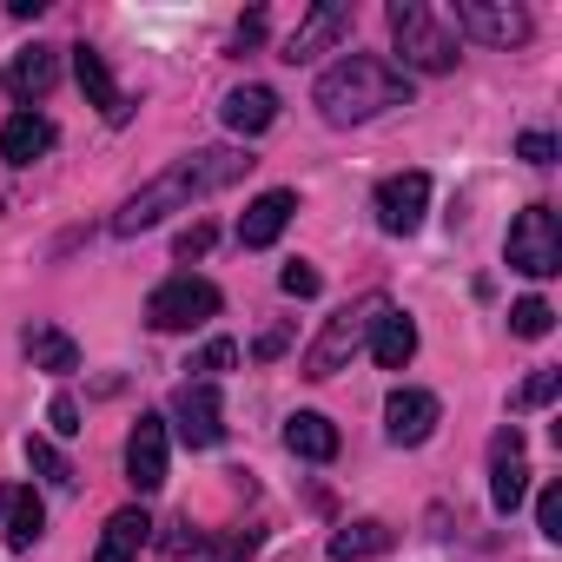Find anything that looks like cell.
<instances>
[{"instance_id": "obj_6", "label": "cell", "mask_w": 562, "mask_h": 562, "mask_svg": "<svg viewBox=\"0 0 562 562\" xmlns=\"http://www.w3.org/2000/svg\"><path fill=\"white\" fill-rule=\"evenodd\" d=\"M503 258L522 278H555L562 271V225H555V212L549 205H522L509 238H503Z\"/></svg>"}, {"instance_id": "obj_3", "label": "cell", "mask_w": 562, "mask_h": 562, "mask_svg": "<svg viewBox=\"0 0 562 562\" xmlns=\"http://www.w3.org/2000/svg\"><path fill=\"white\" fill-rule=\"evenodd\" d=\"M391 41L404 54V74H450L463 60L457 27L437 8H424V0H391Z\"/></svg>"}, {"instance_id": "obj_35", "label": "cell", "mask_w": 562, "mask_h": 562, "mask_svg": "<svg viewBox=\"0 0 562 562\" xmlns=\"http://www.w3.org/2000/svg\"><path fill=\"white\" fill-rule=\"evenodd\" d=\"M265 41V14H245V27H238V47H258Z\"/></svg>"}, {"instance_id": "obj_24", "label": "cell", "mask_w": 562, "mask_h": 562, "mask_svg": "<svg viewBox=\"0 0 562 562\" xmlns=\"http://www.w3.org/2000/svg\"><path fill=\"white\" fill-rule=\"evenodd\" d=\"M27 358H34V371H54V378L80 371V345L60 325H27Z\"/></svg>"}, {"instance_id": "obj_29", "label": "cell", "mask_w": 562, "mask_h": 562, "mask_svg": "<svg viewBox=\"0 0 562 562\" xmlns=\"http://www.w3.org/2000/svg\"><path fill=\"white\" fill-rule=\"evenodd\" d=\"M536 529H542L549 542H562V490H555V483L536 496Z\"/></svg>"}, {"instance_id": "obj_7", "label": "cell", "mask_w": 562, "mask_h": 562, "mask_svg": "<svg viewBox=\"0 0 562 562\" xmlns=\"http://www.w3.org/2000/svg\"><path fill=\"white\" fill-rule=\"evenodd\" d=\"M529 8L516 0H457V34L483 41V47H522L529 41Z\"/></svg>"}, {"instance_id": "obj_33", "label": "cell", "mask_w": 562, "mask_h": 562, "mask_svg": "<svg viewBox=\"0 0 562 562\" xmlns=\"http://www.w3.org/2000/svg\"><path fill=\"white\" fill-rule=\"evenodd\" d=\"M179 258H205L212 251V225H192V232H179V245H172Z\"/></svg>"}, {"instance_id": "obj_32", "label": "cell", "mask_w": 562, "mask_h": 562, "mask_svg": "<svg viewBox=\"0 0 562 562\" xmlns=\"http://www.w3.org/2000/svg\"><path fill=\"white\" fill-rule=\"evenodd\" d=\"M516 153H522L529 166H549V159H555V139H549V133H522V146H516Z\"/></svg>"}, {"instance_id": "obj_9", "label": "cell", "mask_w": 562, "mask_h": 562, "mask_svg": "<svg viewBox=\"0 0 562 562\" xmlns=\"http://www.w3.org/2000/svg\"><path fill=\"white\" fill-rule=\"evenodd\" d=\"M166 424H179V437L192 443V450H212V443H225V404H218V384H179L172 391V417Z\"/></svg>"}, {"instance_id": "obj_2", "label": "cell", "mask_w": 562, "mask_h": 562, "mask_svg": "<svg viewBox=\"0 0 562 562\" xmlns=\"http://www.w3.org/2000/svg\"><path fill=\"white\" fill-rule=\"evenodd\" d=\"M312 106L325 113V126H364L391 106H411V74L384 54H345L318 74Z\"/></svg>"}, {"instance_id": "obj_28", "label": "cell", "mask_w": 562, "mask_h": 562, "mask_svg": "<svg viewBox=\"0 0 562 562\" xmlns=\"http://www.w3.org/2000/svg\"><path fill=\"white\" fill-rule=\"evenodd\" d=\"M278 285H285V299H318V285H325V278H318V265L292 258L285 271H278Z\"/></svg>"}, {"instance_id": "obj_31", "label": "cell", "mask_w": 562, "mask_h": 562, "mask_svg": "<svg viewBox=\"0 0 562 562\" xmlns=\"http://www.w3.org/2000/svg\"><path fill=\"white\" fill-rule=\"evenodd\" d=\"M555 384H562V371H536V378L516 391V404H522V411H536V404H549V397H555Z\"/></svg>"}, {"instance_id": "obj_19", "label": "cell", "mask_w": 562, "mask_h": 562, "mask_svg": "<svg viewBox=\"0 0 562 562\" xmlns=\"http://www.w3.org/2000/svg\"><path fill=\"white\" fill-rule=\"evenodd\" d=\"M54 153V120L47 113H14L8 126H0V159L8 166H34Z\"/></svg>"}, {"instance_id": "obj_11", "label": "cell", "mask_w": 562, "mask_h": 562, "mask_svg": "<svg viewBox=\"0 0 562 562\" xmlns=\"http://www.w3.org/2000/svg\"><path fill=\"white\" fill-rule=\"evenodd\" d=\"M166 450H172L166 417H139L133 437H126V483H133L139 496H153V490L166 483Z\"/></svg>"}, {"instance_id": "obj_22", "label": "cell", "mask_w": 562, "mask_h": 562, "mask_svg": "<svg viewBox=\"0 0 562 562\" xmlns=\"http://www.w3.org/2000/svg\"><path fill=\"white\" fill-rule=\"evenodd\" d=\"M371 358H378L384 371H404V364L417 358V325H411L397 305H391V312L371 325Z\"/></svg>"}, {"instance_id": "obj_8", "label": "cell", "mask_w": 562, "mask_h": 562, "mask_svg": "<svg viewBox=\"0 0 562 562\" xmlns=\"http://www.w3.org/2000/svg\"><path fill=\"white\" fill-rule=\"evenodd\" d=\"M371 212H378V225H384L391 238H411V232L424 225V212H430V179H424V172H391V179L371 192Z\"/></svg>"}, {"instance_id": "obj_4", "label": "cell", "mask_w": 562, "mask_h": 562, "mask_svg": "<svg viewBox=\"0 0 562 562\" xmlns=\"http://www.w3.org/2000/svg\"><path fill=\"white\" fill-rule=\"evenodd\" d=\"M384 312H391V299H384V292H371V299H358V305L331 312V318H325V331H318V345L305 351V378H318V384H325V378H338V371L371 345V325H378Z\"/></svg>"}, {"instance_id": "obj_26", "label": "cell", "mask_w": 562, "mask_h": 562, "mask_svg": "<svg viewBox=\"0 0 562 562\" xmlns=\"http://www.w3.org/2000/svg\"><path fill=\"white\" fill-rule=\"evenodd\" d=\"M27 463H34V470H41L54 490H74V483H80V476H74V463H67V457H60L47 437H27Z\"/></svg>"}, {"instance_id": "obj_34", "label": "cell", "mask_w": 562, "mask_h": 562, "mask_svg": "<svg viewBox=\"0 0 562 562\" xmlns=\"http://www.w3.org/2000/svg\"><path fill=\"white\" fill-rule=\"evenodd\" d=\"M251 549H258V536H251V529H238V536H225V542L212 549V562H238V555H251Z\"/></svg>"}, {"instance_id": "obj_17", "label": "cell", "mask_w": 562, "mask_h": 562, "mask_svg": "<svg viewBox=\"0 0 562 562\" xmlns=\"http://www.w3.org/2000/svg\"><path fill=\"white\" fill-rule=\"evenodd\" d=\"M218 120H225V133L258 139V133L278 120V93H271V87H232V93L218 100Z\"/></svg>"}, {"instance_id": "obj_5", "label": "cell", "mask_w": 562, "mask_h": 562, "mask_svg": "<svg viewBox=\"0 0 562 562\" xmlns=\"http://www.w3.org/2000/svg\"><path fill=\"white\" fill-rule=\"evenodd\" d=\"M218 318V285L212 278H192V271H172L166 285H153V299H146V325L153 331H199V325H212Z\"/></svg>"}, {"instance_id": "obj_14", "label": "cell", "mask_w": 562, "mask_h": 562, "mask_svg": "<svg viewBox=\"0 0 562 562\" xmlns=\"http://www.w3.org/2000/svg\"><path fill=\"white\" fill-rule=\"evenodd\" d=\"M74 80H80L87 106H100V113H106V126H126V120H133V100L120 93V80H113L106 54H93V47H74Z\"/></svg>"}, {"instance_id": "obj_21", "label": "cell", "mask_w": 562, "mask_h": 562, "mask_svg": "<svg viewBox=\"0 0 562 562\" xmlns=\"http://www.w3.org/2000/svg\"><path fill=\"white\" fill-rule=\"evenodd\" d=\"M54 80H60V54H54V47H27V54H14V67H8V93L27 100V106L47 100Z\"/></svg>"}, {"instance_id": "obj_20", "label": "cell", "mask_w": 562, "mask_h": 562, "mask_svg": "<svg viewBox=\"0 0 562 562\" xmlns=\"http://www.w3.org/2000/svg\"><path fill=\"white\" fill-rule=\"evenodd\" d=\"M285 450L305 457V463H331L338 457V424L325 411H292L285 417Z\"/></svg>"}, {"instance_id": "obj_12", "label": "cell", "mask_w": 562, "mask_h": 562, "mask_svg": "<svg viewBox=\"0 0 562 562\" xmlns=\"http://www.w3.org/2000/svg\"><path fill=\"white\" fill-rule=\"evenodd\" d=\"M490 457H496V470H490V503H496V516H516L522 509V496H529V463H522V430L509 424V430H496V443H490Z\"/></svg>"}, {"instance_id": "obj_18", "label": "cell", "mask_w": 562, "mask_h": 562, "mask_svg": "<svg viewBox=\"0 0 562 562\" xmlns=\"http://www.w3.org/2000/svg\"><path fill=\"white\" fill-rule=\"evenodd\" d=\"M153 542V516L139 509V503H126V509H113L106 516V536H100V549H93V562H139V549Z\"/></svg>"}, {"instance_id": "obj_13", "label": "cell", "mask_w": 562, "mask_h": 562, "mask_svg": "<svg viewBox=\"0 0 562 562\" xmlns=\"http://www.w3.org/2000/svg\"><path fill=\"white\" fill-rule=\"evenodd\" d=\"M345 34H351V8H345V0H318V8L299 21V34L285 41V54H278V60H292V67H299V60H318V54L338 47Z\"/></svg>"}, {"instance_id": "obj_27", "label": "cell", "mask_w": 562, "mask_h": 562, "mask_svg": "<svg viewBox=\"0 0 562 562\" xmlns=\"http://www.w3.org/2000/svg\"><path fill=\"white\" fill-rule=\"evenodd\" d=\"M232 364H238V345H232V338H212L186 371H199V384H212V378H218V371H232Z\"/></svg>"}, {"instance_id": "obj_25", "label": "cell", "mask_w": 562, "mask_h": 562, "mask_svg": "<svg viewBox=\"0 0 562 562\" xmlns=\"http://www.w3.org/2000/svg\"><path fill=\"white\" fill-rule=\"evenodd\" d=\"M509 331H516V338H549V331H555L549 299H516V305H509Z\"/></svg>"}, {"instance_id": "obj_23", "label": "cell", "mask_w": 562, "mask_h": 562, "mask_svg": "<svg viewBox=\"0 0 562 562\" xmlns=\"http://www.w3.org/2000/svg\"><path fill=\"white\" fill-rule=\"evenodd\" d=\"M391 542H397V529L364 516V522H345L331 536V562H371V555H391Z\"/></svg>"}, {"instance_id": "obj_1", "label": "cell", "mask_w": 562, "mask_h": 562, "mask_svg": "<svg viewBox=\"0 0 562 562\" xmlns=\"http://www.w3.org/2000/svg\"><path fill=\"white\" fill-rule=\"evenodd\" d=\"M258 159L251 153H232V146H205V153H186L172 172H159L153 186H139L120 212H113V232L120 238H133V232H153L166 212H186L192 199H205V192H225L232 179H245Z\"/></svg>"}, {"instance_id": "obj_10", "label": "cell", "mask_w": 562, "mask_h": 562, "mask_svg": "<svg viewBox=\"0 0 562 562\" xmlns=\"http://www.w3.org/2000/svg\"><path fill=\"white\" fill-rule=\"evenodd\" d=\"M437 417H443V404H437L430 391H411V384H397V391L384 397V437H391L397 450H417V443H430Z\"/></svg>"}, {"instance_id": "obj_30", "label": "cell", "mask_w": 562, "mask_h": 562, "mask_svg": "<svg viewBox=\"0 0 562 562\" xmlns=\"http://www.w3.org/2000/svg\"><path fill=\"white\" fill-rule=\"evenodd\" d=\"M47 424H54V437H80V430H87V424H80V404H74L67 391L47 404Z\"/></svg>"}, {"instance_id": "obj_16", "label": "cell", "mask_w": 562, "mask_h": 562, "mask_svg": "<svg viewBox=\"0 0 562 562\" xmlns=\"http://www.w3.org/2000/svg\"><path fill=\"white\" fill-rule=\"evenodd\" d=\"M0 529H8L14 549H34V542H41V529H47V503L34 496V483H27V490H21V483H0Z\"/></svg>"}, {"instance_id": "obj_15", "label": "cell", "mask_w": 562, "mask_h": 562, "mask_svg": "<svg viewBox=\"0 0 562 562\" xmlns=\"http://www.w3.org/2000/svg\"><path fill=\"white\" fill-rule=\"evenodd\" d=\"M292 212H299V192H285V186L258 192V199L245 205V218H238V245H245V251H265V245H278V232L292 225Z\"/></svg>"}]
</instances>
